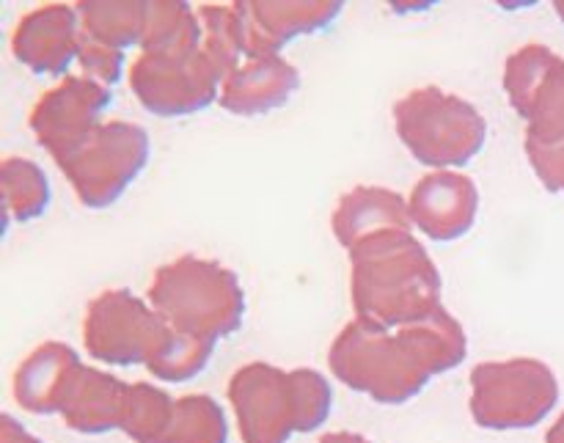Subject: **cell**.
Returning <instances> with one entry per match:
<instances>
[{
  "instance_id": "8",
  "label": "cell",
  "mask_w": 564,
  "mask_h": 443,
  "mask_svg": "<svg viewBox=\"0 0 564 443\" xmlns=\"http://www.w3.org/2000/svg\"><path fill=\"white\" fill-rule=\"evenodd\" d=\"M176 331L130 290H105L83 314V347L113 367H152Z\"/></svg>"
},
{
  "instance_id": "16",
  "label": "cell",
  "mask_w": 564,
  "mask_h": 443,
  "mask_svg": "<svg viewBox=\"0 0 564 443\" xmlns=\"http://www.w3.org/2000/svg\"><path fill=\"white\" fill-rule=\"evenodd\" d=\"M80 358L64 342H44L36 350L28 353L25 361L14 372V400L22 411L36 413V417H50L61 413L75 380Z\"/></svg>"
},
{
  "instance_id": "15",
  "label": "cell",
  "mask_w": 564,
  "mask_h": 443,
  "mask_svg": "<svg viewBox=\"0 0 564 443\" xmlns=\"http://www.w3.org/2000/svg\"><path fill=\"white\" fill-rule=\"evenodd\" d=\"M301 86V75L281 55L246 58L224 77L218 105L235 116H262L281 108Z\"/></svg>"
},
{
  "instance_id": "4",
  "label": "cell",
  "mask_w": 564,
  "mask_h": 443,
  "mask_svg": "<svg viewBox=\"0 0 564 443\" xmlns=\"http://www.w3.org/2000/svg\"><path fill=\"white\" fill-rule=\"evenodd\" d=\"M147 298L171 328L198 339L231 336L246 317L240 279L220 262L193 253L154 270Z\"/></svg>"
},
{
  "instance_id": "7",
  "label": "cell",
  "mask_w": 564,
  "mask_h": 443,
  "mask_svg": "<svg viewBox=\"0 0 564 443\" xmlns=\"http://www.w3.org/2000/svg\"><path fill=\"white\" fill-rule=\"evenodd\" d=\"M556 400V375L534 358L485 361L471 372V417L482 430L538 428Z\"/></svg>"
},
{
  "instance_id": "6",
  "label": "cell",
  "mask_w": 564,
  "mask_h": 443,
  "mask_svg": "<svg viewBox=\"0 0 564 443\" xmlns=\"http://www.w3.org/2000/svg\"><path fill=\"white\" fill-rule=\"evenodd\" d=\"M149 132L132 121H102L69 158L58 163L77 202L105 209L124 196L149 163Z\"/></svg>"
},
{
  "instance_id": "23",
  "label": "cell",
  "mask_w": 564,
  "mask_h": 443,
  "mask_svg": "<svg viewBox=\"0 0 564 443\" xmlns=\"http://www.w3.org/2000/svg\"><path fill=\"white\" fill-rule=\"evenodd\" d=\"M229 441V422L226 413L213 397L191 395L174 402L165 443H226Z\"/></svg>"
},
{
  "instance_id": "26",
  "label": "cell",
  "mask_w": 564,
  "mask_h": 443,
  "mask_svg": "<svg viewBox=\"0 0 564 443\" xmlns=\"http://www.w3.org/2000/svg\"><path fill=\"white\" fill-rule=\"evenodd\" d=\"M77 61H80L83 77L99 83V86H113V83L121 80V66H124V53L121 50L94 42V39L80 33V53H77Z\"/></svg>"
},
{
  "instance_id": "17",
  "label": "cell",
  "mask_w": 564,
  "mask_h": 443,
  "mask_svg": "<svg viewBox=\"0 0 564 443\" xmlns=\"http://www.w3.org/2000/svg\"><path fill=\"white\" fill-rule=\"evenodd\" d=\"M336 242L350 251L367 237L380 231H411V207L397 191L378 185H358L347 191L330 215Z\"/></svg>"
},
{
  "instance_id": "1",
  "label": "cell",
  "mask_w": 564,
  "mask_h": 443,
  "mask_svg": "<svg viewBox=\"0 0 564 443\" xmlns=\"http://www.w3.org/2000/svg\"><path fill=\"white\" fill-rule=\"evenodd\" d=\"M466 356V331L441 306L394 331L352 320L330 345L328 367L347 389L380 406H405L430 380L460 367Z\"/></svg>"
},
{
  "instance_id": "14",
  "label": "cell",
  "mask_w": 564,
  "mask_h": 443,
  "mask_svg": "<svg viewBox=\"0 0 564 443\" xmlns=\"http://www.w3.org/2000/svg\"><path fill=\"white\" fill-rule=\"evenodd\" d=\"M11 53L36 75H66L80 53V14L75 6L50 3L20 17Z\"/></svg>"
},
{
  "instance_id": "22",
  "label": "cell",
  "mask_w": 564,
  "mask_h": 443,
  "mask_svg": "<svg viewBox=\"0 0 564 443\" xmlns=\"http://www.w3.org/2000/svg\"><path fill=\"white\" fill-rule=\"evenodd\" d=\"M174 397L152 383H130L121 430L135 443H165L171 419H174Z\"/></svg>"
},
{
  "instance_id": "5",
  "label": "cell",
  "mask_w": 564,
  "mask_h": 443,
  "mask_svg": "<svg viewBox=\"0 0 564 443\" xmlns=\"http://www.w3.org/2000/svg\"><path fill=\"white\" fill-rule=\"evenodd\" d=\"M394 127L402 147L419 163L438 171L471 163L488 138L485 116L468 99L438 86L413 88L397 99Z\"/></svg>"
},
{
  "instance_id": "20",
  "label": "cell",
  "mask_w": 564,
  "mask_h": 443,
  "mask_svg": "<svg viewBox=\"0 0 564 443\" xmlns=\"http://www.w3.org/2000/svg\"><path fill=\"white\" fill-rule=\"evenodd\" d=\"M0 198H3V218L14 224L39 218L50 204L47 174L33 160L3 158L0 163Z\"/></svg>"
},
{
  "instance_id": "31",
  "label": "cell",
  "mask_w": 564,
  "mask_h": 443,
  "mask_svg": "<svg viewBox=\"0 0 564 443\" xmlns=\"http://www.w3.org/2000/svg\"><path fill=\"white\" fill-rule=\"evenodd\" d=\"M554 11L560 14V20L564 22V0H560V3H554Z\"/></svg>"
},
{
  "instance_id": "19",
  "label": "cell",
  "mask_w": 564,
  "mask_h": 443,
  "mask_svg": "<svg viewBox=\"0 0 564 443\" xmlns=\"http://www.w3.org/2000/svg\"><path fill=\"white\" fill-rule=\"evenodd\" d=\"M202 22L187 3H147L141 53L182 55L202 50Z\"/></svg>"
},
{
  "instance_id": "18",
  "label": "cell",
  "mask_w": 564,
  "mask_h": 443,
  "mask_svg": "<svg viewBox=\"0 0 564 443\" xmlns=\"http://www.w3.org/2000/svg\"><path fill=\"white\" fill-rule=\"evenodd\" d=\"M127 400H130V383L80 364L66 391L61 417L66 428L75 433L105 435L110 430H121Z\"/></svg>"
},
{
  "instance_id": "9",
  "label": "cell",
  "mask_w": 564,
  "mask_h": 443,
  "mask_svg": "<svg viewBox=\"0 0 564 443\" xmlns=\"http://www.w3.org/2000/svg\"><path fill=\"white\" fill-rule=\"evenodd\" d=\"M127 80L143 110L176 119L209 108L220 97L224 72L204 47L182 55L141 53L130 64Z\"/></svg>"
},
{
  "instance_id": "30",
  "label": "cell",
  "mask_w": 564,
  "mask_h": 443,
  "mask_svg": "<svg viewBox=\"0 0 564 443\" xmlns=\"http://www.w3.org/2000/svg\"><path fill=\"white\" fill-rule=\"evenodd\" d=\"M545 443H564V413L560 422L554 424V428L549 430V435H545Z\"/></svg>"
},
{
  "instance_id": "12",
  "label": "cell",
  "mask_w": 564,
  "mask_h": 443,
  "mask_svg": "<svg viewBox=\"0 0 564 443\" xmlns=\"http://www.w3.org/2000/svg\"><path fill=\"white\" fill-rule=\"evenodd\" d=\"M240 20L242 53L246 58H270L295 36L323 31L341 14V3L336 0H284V3H231Z\"/></svg>"
},
{
  "instance_id": "13",
  "label": "cell",
  "mask_w": 564,
  "mask_h": 443,
  "mask_svg": "<svg viewBox=\"0 0 564 443\" xmlns=\"http://www.w3.org/2000/svg\"><path fill=\"white\" fill-rule=\"evenodd\" d=\"M413 226L435 242L460 240L474 229L479 191L471 176L457 171H433L422 176L408 198Z\"/></svg>"
},
{
  "instance_id": "3",
  "label": "cell",
  "mask_w": 564,
  "mask_h": 443,
  "mask_svg": "<svg viewBox=\"0 0 564 443\" xmlns=\"http://www.w3.org/2000/svg\"><path fill=\"white\" fill-rule=\"evenodd\" d=\"M242 443H286L295 433L323 428L334 406V389L314 369L246 364L226 386Z\"/></svg>"
},
{
  "instance_id": "11",
  "label": "cell",
  "mask_w": 564,
  "mask_h": 443,
  "mask_svg": "<svg viewBox=\"0 0 564 443\" xmlns=\"http://www.w3.org/2000/svg\"><path fill=\"white\" fill-rule=\"evenodd\" d=\"M108 105V86H99L83 75H69L36 99L28 116V127L42 149H47L50 158L61 163L102 125L99 116Z\"/></svg>"
},
{
  "instance_id": "21",
  "label": "cell",
  "mask_w": 564,
  "mask_h": 443,
  "mask_svg": "<svg viewBox=\"0 0 564 443\" xmlns=\"http://www.w3.org/2000/svg\"><path fill=\"white\" fill-rule=\"evenodd\" d=\"M80 33L124 53L141 44L147 25V3H77Z\"/></svg>"
},
{
  "instance_id": "10",
  "label": "cell",
  "mask_w": 564,
  "mask_h": 443,
  "mask_svg": "<svg viewBox=\"0 0 564 443\" xmlns=\"http://www.w3.org/2000/svg\"><path fill=\"white\" fill-rule=\"evenodd\" d=\"M505 91L512 110L527 121L523 147H556L564 141V58L545 44H523L507 58Z\"/></svg>"
},
{
  "instance_id": "2",
  "label": "cell",
  "mask_w": 564,
  "mask_h": 443,
  "mask_svg": "<svg viewBox=\"0 0 564 443\" xmlns=\"http://www.w3.org/2000/svg\"><path fill=\"white\" fill-rule=\"evenodd\" d=\"M350 295L356 320L402 328L438 312V268L411 231H380L350 248Z\"/></svg>"
},
{
  "instance_id": "25",
  "label": "cell",
  "mask_w": 564,
  "mask_h": 443,
  "mask_svg": "<svg viewBox=\"0 0 564 443\" xmlns=\"http://www.w3.org/2000/svg\"><path fill=\"white\" fill-rule=\"evenodd\" d=\"M215 350V342L198 339V336H187L176 331L171 345L165 347L163 356L149 367V372L169 383H182V380H193L196 375L204 372Z\"/></svg>"
},
{
  "instance_id": "29",
  "label": "cell",
  "mask_w": 564,
  "mask_h": 443,
  "mask_svg": "<svg viewBox=\"0 0 564 443\" xmlns=\"http://www.w3.org/2000/svg\"><path fill=\"white\" fill-rule=\"evenodd\" d=\"M319 443H372V441L364 439V435L358 433H328L319 439Z\"/></svg>"
},
{
  "instance_id": "28",
  "label": "cell",
  "mask_w": 564,
  "mask_h": 443,
  "mask_svg": "<svg viewBox=\"0 0 564 443\" xmlns=\"http://www.w3.org/2000/svg\"><path fill=\"white\" fill-rule=\"evenodd\" d=\"M0 443H42L39 439H33L25 428H22L17 419H11L9 413L0 417Z\"/></svg>"
},
{
  "instance_id": "27",
  "label": "cell",
  "mask_w": 564,
  "mask_h": 443,
  "mask_svg": "<svg viewBox=\"0 0 564 443\" xmlns=\"http://www.w3.org/2000/svg\"><path fill=\"white\" fill-rule=\"evenodd\" d=\"M538 180L551 193H564V141L556 147H523Z\"/></svg>"
},
{
  "instance_id": "24",
  "label": "cell",
  "mask_w": 564,
  "mask_h": 443,
  "mask_svg": "<svg viewBox=\"0 0 564 443\" xmlns=\"http://www.w3.org/2000/svg\"><path fill=\"white\" fill-rule=\"evenodd\" d=\"M196 14L198 22H202L204 53L215 61V66L226 77L231 69H237L246 61L240 20H237L235 6H202V9H196Z\"/></svg>"
}]
</instances>
